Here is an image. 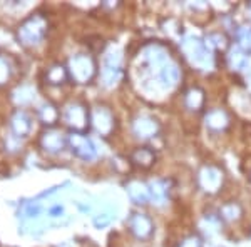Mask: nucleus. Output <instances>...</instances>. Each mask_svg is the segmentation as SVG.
<instances>
[{
    "label": "nucleus",
    "instance_id": "nucleus-1",
    "mask_svg": "<svg viewBox=\"0 0 251 247\" xmlns=\"http://www.w3.org/2000/svg\"><path fill=\"white\" fill-rule=\"evenodd\" d=\"M181 52L184 54L186 60L193 67L200 70H211L214 67V57L213 52L206 47V44L201 39L194 35H186L181 40Z\"/></svg>",
    "mask_w": 251,
    "mask_h": 247
},
{
    "label": "nucleus",
    "instance_id": "nucleus-2",
    "mask_svg": "<svg viewBox=\"0 0 251 247\" xmlns=\"http://www.w3.org/2000/svg\"><path fill=\"white\" fill-rule=\"evenodd\" d=\"M225 182V174L216 165H204L198 172V184L206 194H216L223 187Z\"/></svg>",
    "mask_w": 251,
    "mask_h": 247
},
{
    "label": "nucleus",
    "instance_id": "nucleus-3",
    "mask_svg": "<svg viewBox=\"0 0 251 247\" xmlns=\"http://www.w3.org/2000/svg\"><path fill=\"white\" fill-rule=\"evenodd\" d=\"M71 75L75 82L86 84L96 74V64L89 55H77L71 60Z\"/></svg>",
    "mask_w": 251,
    "mask_h": 247
},
{
    "label": "nucleus",
    "instance_id": "nucleus-4",
    "mask_svg": "<svg viewBox=\"0 0 251 247\" xmlns=\"http://www.w3.org/2000/svg\"><path fill=\"white\" fill-rule=\"evenodd\" d=\"M127 225H129V230H131L137 239H149L152 236V230H154L151 217H148L146 214H141V212L132 214L127 221Z\"/></svg>",
    "mask_w": 251,
    "mask_h": 247
},
{
    "label": "nucleus",
    "instance_id": "nucleus-5",
    "mask_svg": "<svg viewBox=\"0 0 251 247\" xmlns=\"http://www.w3.org/2000/svg\"><path fill=\"white\" fill-rule=\"evenodd\" d=\"M69 144H71V147H72V152H74L75 156H79L80 159L89 160L96 157L94 145H92L91 140H89L86 135H82V134L72 132L71 135H69Z\"/></svg>",
    "mask_w": 251,
    "mask_h": 247
},
{
    "label": "nucleus",
    "instance_id": "nucleus-6",
    "mask_svg": "<svg viewBox=\"0 0 251 247\" xmlns=\"http://www.w3.org/2000/svg\"><path fill=\"white\" fill-rule=\"evenodd\" d=\"M132 131L139 139H151V137H156L157 132H159V122L154 117L141 115L132 124Z\"/></svg>",
    "mask_w": 251,
    "mask_h": 247
},
{
    "label": "nucleus",
    "instance_id": "nucleus-7",
    "mask_svg": "<svg viewBox=\"0 0 251 247\" xmlns=\"http://www.w3.org/2000/svg\"><path fill=\"white\" fill-rule=\"evenodd\" d=\"M92 124H94L96 131L102 135H109L114 129V117L106 107H97L92 114Z\"/></svg>",
    "mask_w": 251,
    "mask_h": 247
},
{
    "label": "nucleus",
    "instance_id": "nucleus-8",
    "mask_svg": "<svg viewBox=\"0 0 251 247\" xmlns=\"http://www.w3.org/2000/svg\"><path fill=\"white\" fill-rule=\"evenodd\" d=\"M179 75H181L179 67H177V64L171 59L159 72H157L156 82H159L161 86L166 87V89H171L179 82Z\"/></svg>",
    "mask_w": 251,
    "mask_h": 247
},
{
    "label": "nucleus",
    "instance_id": "nucleus-9",
    "mask_svg": "<svg viewBox=\"0 0 251 247\" xmlns=\"http://www.w3.org/2000/svg\"><path fill=\"white\" fill-rule=\"evenodd\" d=\"M64 119H66V122L71 125V127H74L75 131H82V129H86V125H87L86 109L79 104L69 105L66 109V114H64Z\"/></svg>",
    "mask_w": 251,
    "mask_h": 247
},
{
    "label": "nucleus",
    "instance_id": "nucleus-10",
    "mask_svg": "<svg viewBox=\"0 0 251 247\" xmlns=\"http://www.w3.org/2000/svg\"><path fill=\"white\" fill-rule=\"evenodd\" d=\"M204 124H206V127L211 129V131L221 132L228 129L229 117L225 111H221V109H213V111H209L208 114L204 115Z\"/></svg>",
    "mask_w": 251,
    "mask_h": 247
},
{
    "label": "nucleus",
    "instance_id": "nucleus-11",
    "mask_svg": "<svg viewBox=\"0 0 251 247\" xmlns=\"http://www.w3.org/2000/svg\"><path fill=\"white\" fill-rule=\"evenodd\" d=\"M129 197L136 202V204H148V201L151 199V194H149V185L144 184L141 180H131L126 185Z\"/></svg>",
    "mask_w": 251,
    "mask_h": 247
},
{
    "label": "nucleus",
    "instance_id": "nucleus-12",
    "mask_svg": "<svg viewBox=\"0 0 251 247\" xmlns=\"http://www.w3.org/2000/svg\"><path fill=\"white\" fill-rule=\"evenodd\" d=\"M204 90L201 87H191L184 94V105L191 112H200L204 107Z\"/></svg>",
    "mask_w": 251,
    "mask_h": 247
},
{
    "label": "nucleus",
    "instance_id": "nucleus-13",
    "mask_svg": "<svg viewBox=\"0 0 251 247\" xmlns=\"http://www.w3.org/2000/svg\"><path fill=\"white\" fill-rule=\"evenodd\" d=\"M44 32H46V22H44V19L35 17L25 25V29H24V37L29 40L30 44H37L39 40L42 39Z\"/></svg>",
    "mask_w": 251,
    "mask_h": 247
},
{
    "label": "nucleus",
    "instance_id": "nucleus-14",
    "mask_svg": "<svg viewBox=\"0 0 251 247\" xmlns=\"http://www.w3.org/2000/svg\"><path fill=\"white\" fill-rule=\"evenodd\" d=\"M131 160L134 162L137 167L141 169H149L154 165L156 162V154L152 149L149 147H139L131 154Z\"/></svg>",
    "mask_w": 251,
    "mask_h": 247
},
{
    "label": "nucleus",
    "instance_id": "nucleus-15",
    "mask_svg": "<svg viewBox=\"0 0 251 247\" xmlns=\"http://www.w3.org/2000/svg\"><path fill=\"white\" fill-rule=\"evenodd\" d=\"M206 47L209 50H220V52H225L226 48L229 47V39L226 34L223 32H211V34L206 35V40H204Z\"/></svg>",
    "mask_w": 251,
    "mask_h": 247
},
{
    "label": "nucleus",
    "instance_id": "nucleus-16",
    "mask_svg": "<svg viewBox=\"0 0 251 247\" xmlns=\"http://www.w3.org/2000/svg\"><path fill=\"white\" fill-rule=\"evenodd\" d=\"M168 184L164 180H152L149 184V194H151V201H154V204L161 205L164 204V201L168 199Z\"/></svg>",
    "mask_w": 251,
    "mask_h": 247
},
{
    "label": "nucleus",
    "instance_id": "nucleus-17",
    "mask_svg": "<svg viewBox=\"0 0 251 247\" xmlns=\"http://www.w3.org/2000/svg\"><path fill=\"white\" fill-rule=\"evenodd\" d=\"M228 64L233 70H243V68H246V66H248L246 52L243 50L240 45L233 47L231 52H229V55H228Z\"/></svg>",
    "mask_w": 251,
    "mask_h": 247
},
{
    "label": "nucleus",
    "instance_id": "nucleus-18",
    "mask_svg": "<svg viewBox=\"0 0 251 247\" xmlns=\"http://www.w3.org/2000/svg\"><path fill=\"white\" fill-rule=\"evenodd\" d=\"M220 216L226 222H236L243 216V207L238 202H228L220 209Z\"/></svg>",
    "mask_w": 251,
    "mask_h": 247
},
{
    "label": "nucleus",
    "instance_id": "nucleus-19",
    "mask_svg": "<svg viewBox=\"0 0 251 247\" xmlns=\"http://www.w3.org/2000/svg\"><path fill=\"white\" fill-rule=\"evenodd\" d=\"M42 145L50 152H57V151H62L64 147V139L59 132H49L44 135L42 139Z\"/></svg>",
    "mask_w": 251,
    "mask_h": 247
},
{
    "label": "nucleus",
    "instance_id": "nucleus-20",
    "mask_svg": "<svg viewBox=\"0 0 251 247\" xmlns=\"http://www.w3.org/2000/svg\"><path fill=\"white\" fill-rule=\"evenodd\" d=\"M66 79H67V72L62 66H54V67L49 68L47 80L50 84H54V86H57V84H64V80Z\"/></svg>",
    "mask_w": 251,
    "mask_h": 247
},
{
    "label": "nucleus",
    "instance_id": "nucleus-21",
    "mask_svg": "<svg viewBox=\"0 0 251 247\" xmlns=\"http://www.w3.org/2000/svg\"><path fill=\"white\" fill-rule=\"evenodd\" d=\"M238 42H240V47L245 52L251 50V27L245 25L238 30Z\"/></svg>",
    "mask_w": 251,
    "mask_h": 247
},
{
    "label": "nucleus",
    "instance_id": "nucleus-22",
    "mask_svg": "<svg viewBox=\"0 0 251 247\" xmlns=\"http://www.w3.org/2000/svg\"><path fill=\"white\" fill-rule=\"evenodd\" d=\"M40 117H42V120L46 124H54L55 120H57V111H55V107H52V105H46V107H42V111H40Z\"/></svg>",
    "mask_w": 251,
    "mask_h": 247
},
{
    "label": "nucleus",
    "instance_id": "nucleus-23",
    "mask_svg": "<svg viewBox=\"0 0 251 247\" xmlns=\"http://www.w3.org/2000/svg\"><path fill=\"white\" fill-rule=\"evenodd\" d=\"M177 247H203V241H201L200 236H194V234H193V236L186 237Z\"/></svg>",
    "mask_w": 251,
    "mask_h": 247
},
{
    "label": "nucleus",
    "instance_id": "nucleus-24",
    "mask_svg": "<svg viewBox=\"0 0 251 247\" xmlns=\"http://www.w3.org/2000/svg\"><path fill=\"white\" fill-rule=\"evenodd\" d=\"M250 15H251V3H250Z\"/></svg>",
    "mask_w": 251,
    "mask_h": 247
}]
</instances>
